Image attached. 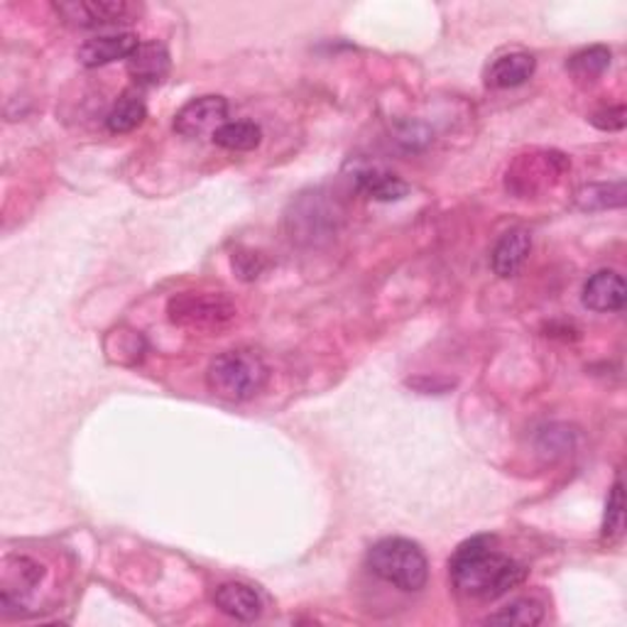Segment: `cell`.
I'll list each match as a JSON object with an SVG mask.
<instances>
[{
    "instance_id": "6da1fadb",
    "label": "cell",
    "mask_w": 627,
    "mask_h": 627,
    "mask_svg": "<svg viewBox=\"0 0 627 627\" xmlns=\"http://www.w3.org/2000/svg\"><path fill=\"white\" fill-rule=\"evenodd\" d=\"M454 589L466 598L495 601L520 586L527 569L508 554L493 549V537H474L454 551L448 561Z\"/></svg>"
},
{
    "instance_id": "7a4b0ae2",
    "label": "cell",
    "mask_w": 627,
    "mask_h": 627,
    "mask_svg": "<svg viewBox=\"0 0 627 627\" xmlns=\"http://www.w3.org/2000/svg\"><path fill=\"white\" fill-rule=\"evenodd\" d=\"M267 365L263 355L250 349L218 353L206 371L208 392L226 402H246L265 388Z\"/></svg>"
},
{
    "instance_id": "3957f363",
    "label": "cell",
    "mask_w": 627,
    "mask_h": 627,
    "mask_svg": "<svg viewBox=\"0 0 627 627\" xmlns=\"http://www.w3.org/2000/svg\"><path fill=\"white\" fill-rule=\"evenodd\" d=\"M368 569L395 589L414 593L426 586L430 579V561L420 545L402 537H388L375 542L368 549Z\"/></svg>"
},
{
    "instance_id": "277c9868",
    "label": "cell",
    "mask_w": 627,
    "mask_h": 627,
    "mask_svg": "<svg viewBox=\"0 0 627 627\" xmlns=\"http://www.w3.org/2000/svg\"><path fill=\"white\" fill-rule=\"evenodd\" d=\"M174 327L192 331H221L238 317L236 301L224 292H182L167 305Z\"/></svg>"
},
{
    "instance_id": "5b68a950",
    "label": "cell",
    "mask_w": 627,
    "mask_h": 627,
    "mask_svg": "<svg viewBox=\"0 0 627 627\" xmlns=\"http://www.w3.org/2000/svg\"><path fill=\"white\" fill-rule=\"evenodd\" d=\"M45 577L47 571L37 559L25 557V554H10V557H5L3 581H0V603H3V608H27Z\"/></svg>"
},
{
    "instance_id": "8992f818",
    "label": "cell",
    "mask_w": 627,
    "mask_h": 627,
    "mask_svg": "<svg viewBox=\"0 0 627 627\" xmlns=\"http://www.w3.org/2000/svg\"><path fill=\"white\" fill-rule=\"evenodd\" d=\"M55 10L67 23L87 30L118 27L133 23V18L140 13V8L125 0H71V3H55Z\"/></svg>"
},
{
    "instance_id": "52a82bcc",
    "label": "cell",
    "mask_w": 627,
    "mask_h": 627,
    "mask_svg": "<svg viewBox=\"0 0 627 627\" xmlns=\"http://www.w3.org/2000/svg\"><path fill=\"white\" fill-rule=\"evenodd\" d=\"M569 170V160L559 152H532L522 155L508 172V190L515 194H535L549 186V180Z\"/></svg>"
},
{
    "instance_id": "ba28073f",
    "label": "cell",
    "mask_w": 627,
    "mask_h": 627,
    "mask_svg": "<svg viewBox=\"0 0 627 627\" xmlns=\"http://www.w3.org/2000/svg\"><path fill=\"white\" fill-rule=\"evenodd\" d=\"M228 118V101L224 96H198L176 111L174 130L184 138H204L221 128Z\"/></svg>"
},
{
    "instance_id": "9c48e42d",
    "label": "cell",
    "mask_w": 627,
    "mask_h": 627,
    "mask_svg": "<svg viewBox=\"0 0 627 627\" xmlns=\"http://www.w3.org/2000/svg\"><path fill=\"white\" fill-rule=\"evenodd\" d=\"M627 301V287L618 270H598L583 285V307L591 311H620Z\"/></svg>"
},
{
    "instance_id": "30bf717a",
    "label": "cell",
    "mask_w": 627,
    "mask_h": 627,
    "mask_svg": "<svg viewBox=\"0 0 627 627\" xmlns=\"http://www.w3.org/2000/svg\"><path fill=\"white\" fill-rule=\"evenodd\" d=\"M140 39L138 35L133 33H116V35H103V37H91L83 42L79 47L77 57L83 67H106L113 65V61L125 59L133 55L135 49H138Z\"/></svg>"
},
{
    "instance_id": "8fae6325",
    "label": "cell",
    "mask_w": 627,
    "mask_h": 627,
    "mask_svg": "<svg viewBox=\"0 0 627 627\" xmlns=\"http://www.w3.org/2000/svg\"><path fill=\"white\" fill-rule=\"evenodd\" d=\"M214 603L218 611L233 620L253 623L263 615V595L253 586H248V583H221V586L214 591Z\"/></svg>"
},
{
    "instance_id": "7c38bea8",
    "label": "cell",
    "mask_w": 627,
    "mask_h": 627,
    "mask_svg": "<svg viewBox=\"0 0 627 627\" xmlns=\"http://www.w3.org/2000/svg\"><path fill=\"white\" fill-rule=\"evenodd\" d=\"M128 75L138 87H157L170 75V52L160 42H140L128 57Z\"/></svg>"
},
{
    "instance_id": "4fadbf2b",
    "label": "cell",
    "mask_w": 627,
    "mask_h": 627,
    "mask_svg": "<svg viewBox=\"0 0 627 627\" xmlns=\"http://www.w3.org/2000/svg\"><path fill=\"white\" fill-rule=\"evenodd\" d=\"M537 69V61L527 52H510V55L498 57L493 65L488 67L486 81L493 89H515L522 87L527 79H532Z\"/></svg>"
},
{
    "instance_id": "5bb4252c",
    "label": "cell",
    "mask_w": 627,
    "mask_h": 627,
    "mask_svg": "<svg viewBox=\"0 0 627 627\" xmlns=\"http://www.w3.org/2000/svg\"><path fill=\"white\" fill-rule=\"evenodd\" d=\"M532 250V238L522 228L505 233L498 240V246L493 250V258H490V265H493V273L498 277H515Z\"/></svg>"
},
{
    "instance_id": "9a60e30c",
    "label": "cell",
    "mask_w": 627,
    "mask_h": 627,
    "mask_svg": "<svg viewBox=\"0 0 627 627\" xmlns=\"http://www.w3.org/2000/svg\"><path fill=\"white\" fill-rule=\"evenodd\" d=\"M355 186H358L361 194L375 198V202H400V198L410 192V186H407V182H402L400 176L383 170L361 172L355 176Z\"/></svg>"
},
{
    "instance_id": "2e32d148",
    "label": "cell",
    "mask_w": 627,
    "mask_h": 627,
    "mask_svg": "<svg viewBox=\"0 0 627 627\" xmlns=\"http://www.w3.org/2000/svg\"><path fill=\"white\" fill-rule=\"evenodd\" d=\"M218 148L231 152H250L263 142V130L253 121H226L212 138Z\"/></svg>"
},
{
    "instance_id": "e0dca14e",
    "label": "cell",
    "mask_w": 627,
    "mask_h": 627,
    "mask_svg": "<svg viewBox=\"0 0 627 627\" xmlns=\"http://www.w3.org/2000/svg\"><path fill=\"white\" fill-rule=\"evenodd\" d=\"M145 116H148V109H145L142 96L135 89H128L121 93V99L113 103V109L106 118V125L111 133H130L142 125Z\"/></svg>"
},
{
    "instance_id": "ac0fdd59",
    "label": "cell",
    "mask_w": 627,
    "mask_h": 627,
    "mask_svg": "<svg viewBox=\"0 0 627 627\" xmlns=\"http://www.w3.org/2000/svg\"><path fill=\"white\" fill-rule=\"evenodd\" d=\"M608 67H611V49L608 47L581 49L569 59V65H567V69L571 71V77L579 79V81L601 79Z\"/></svg>"
},
{
    "instance_id": "d6986e66",
    "label": "cell",
    "mask_w": 627,
    "mask_h": 627,
    "mask_svg": "<svg viewBox=\"0 0 627 627\" xmlns=\"http://www.w3.org/2000/svg\"><path fill=\"white\" fill-rule=\"evenodd\" d=\"M545 620V605L535 598H517L503 611L488 615L486 623L490 625H539Z\"/></svg>"
},
{
    "instance_id": "ffe728a7",
    "label": "cell",
    "mask_w": 627,
    "mask_h": 627,
    "mask_svg": "<svg viewBox=\"0 0 627 627\" xmlns=\"http://www.w3.org/2000/svg\"><path fill=\"white\" fill-rule=\"evenodd\" d=\"M577 204H579V208H583V212H603V208H618L625 204V182L583 186L577 196Z\"/></svg>"
},
{
    "instance_id": "44dd1931",
    "label": "cell",
    "mask_w": 627,
    "mask_h": 627,
    "mask_svg": "<svg viewBox=\"0 0 627 627\" xmlns=\"http://www.w3.org/2000/svg\"><path fill=\"white\" fill-rule=\"evenodd\" d=\"M625 527V503H623V483L615 480V486L611 488L608 505H605V520H603V537L618 539L623 535Z\"/></svg>"
},
{
    "instance_id": "7402d4cb",
    "label": "cell",
    "mask_w": 627,
    "mask_h": 627,
    "mask_svg": "<svg viewBox=\"0 0 627 627\" xmlns=\"http://www.w3.org/2000/svg\"><path fill=\"white\" fill-rule=\"evenodd\" d=\"M233 270L240 280H255L265 270V260L260 258L253 250H240L238 255H233Z\"/></svg>"
},
{
    "instance_id": "603a6c76",
    "label": "cell",
    "mask_w": 627,
    "mask_h": 627,
    "mask_svg": "<svg viewBox=\"0 0 627 627\" xmlns=\"http://www.w3.org/2000/svg\"><path fill=\"white\" fill-rule=\"evenodd\" d=\"M591 123L601 130H623L625 128V109L615 106V109H605V111L593 113Z\"/></svg>"
}]
</instances>
